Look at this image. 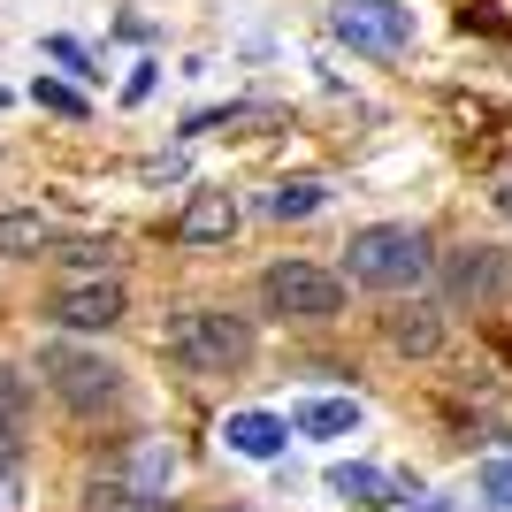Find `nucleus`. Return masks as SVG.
<instances>
[{"label": "nucleus", "mask_w": 512, "mask_h": 512, "mask_svg": "<svg viewBox=\"0 0 512 512\" xmlns=\"http://www.w3.org/2000/svg\"><path fill=\"white\" fill-rule=\"evenodd\" d=\"M321 207H329V184H268L260 192L268 222H299V214H321Z\"/></svg>", "instance_id": "nucleus-13"}, {"label": "nucleus", "mask_w": 512, "mask_h": 512, "mask_svg": "<svg viewBox=\"0 0 512 512\" xmlns=\"http://www.w3.org/2000/svg\"><path fill=\"white\" fill-rule=\"evenodd\" d=\"M46 253V222L39 214H0V260H31Z\"/></svg>", "instance_id": "nucleus-15"}, {"label": "nucleus", "mask_w": 512, "mask_h": 512, "mask_svg": "<svg viewBox=\"0 0 512 512\" xmlns=\"http://www.w3.org/2000/svg\"><path fill=\"white\" fill-rule=\"evenodd\" d=\"M398 512H459V505H451V497H436V490H428V497H406V505H398Z\"/></svg>", "instance_id": "nucleus-24"}, {"label": "nucleus", "mask_w": 512, "mask_h": 512, "mask_svg": "<svg viewBox=\"0 0 512 512\" xmlns=\"http://www.w3.org/2000/svg\"><path fill=\"white\" fill-rule=\"evenodd\" d=\"M153 77H161V69H153V62H138V69L123 77V100H146V92H153Z\"/></svg>", "instance_id": "nucleus-23"}, {"label": "nucleus", "mask_w": 512, "mask_h": 512, "mask_svg": "<svg viewBox=\"0 0 512 512\" xmlns=\"http://www.w3.org/2000/svg\"><path fill=\"white\" fill-rule=\"evenodd\" d=\"M260 291H268V306L291 321H321L344 306V276L337 268H321V260H276L268 276H260Z\"/></svg>", "instance_id": "nucleus-5"}, {"label": "nucleus", "mask_w": 512, "mask_h": 512, "mask_svg": "<svg viewBox=\"0 0 512 512\" xmlns=\"http://www.w3.org/2000/svg\"><path fill=\"white\" fill-rule=\"evenodd\" d=\"M390 337L406 344V352H436V344H444V329H436L428 314H390Z\"/></svg>", "instance_id": "nucleus-19"}, {"label": "nucleus", "mask_w": 512, "mask_h": 512, "mask_svg": "<svg viewBox=\"0 0 512 512\" xmlns=\"http://www.w3.org/2000/svg\"><path fill=\"white\" fill-rule=\"evenodd\" d=\"M321 490L337 497V505H360V512H398V505L413 497L398 474L367 467V459H344V467H329V474H321Z\"/></svg>", "instance_id": "nucleus-9"}, {"label": "nucleus", "mask_w": 512, "mask_h": 512, "mask_svg": "<svg viewBox=\"0 0 512 512\" xmlns=\"http://www.w3.org/2000/svg\"><path fill=\"white\" fill-rule=\"evenodd\" d=\"M344 276L367 283V291H413V283L428 276V245L421 230H360L352 245H344Z\"/></svg>", "instance_id": "nucleus-4"}, {"label": "nucleus", "mask_w": 512, "mask_h": 512, "mask_svg": "<svg viewBox=\"0 0 512 512\" xmlns=\"http://www.w3.org/2000/svg\"><path fill=\"white\" fill-rule=\"evenodd\" d=\"M497 214H505V222H512V184H497Z\"/></svg>", "instance_id": "nucleus-26"}, {"label": "nucleus", "mask_w": 512, "mask_h": 512, "mask_svg": "<svg viewBox=\"0 0 512 512\" xmlns=\"http://www.w3.org/2000/svg\"><path fill=\"white\" fill-rule=\"evenodd\" d=\"M222 444H230L237 459L283 467V451H291V413H276V406H237L230 421H222Z\"/></svg>", "instance_id": "nucleus-7"}, {"label": "nucleus", "mask_w": 512, "mask_h": 512, "mask_svg": "<svg viewBox=\"0 0 512 512\" xmlns=\"http://www.w3.org/2000/svg\"><path fill=\"white\" fill-rule=\"evenodd\" d=\"M31 360H39L46 390H54L69 413H107L123 398V367L107 360V352H92V344H39Z\"/></svg>", "instance_id": "nucleus-1"}, {"label": "nucleus", "mask_w": 512, "mask_h": 512, "mask_svg": "<svg viewBox=\"0 0 512 512\" xmlns=\"http://www.w3.org/2000/svg\"><path fill=\"white\" fill-rule=\"evenodd\" d=\"M360 428H367V406L352 390H306V398H291V436H306V444H344Z\"/></svg>", "instance_id": "nucleus-6"}, {"label": "nucleus", "mask_w": 512, "mask_h": 512, "mask_svg": "<svg viewBox=\"0 0 512 512\" xmlns=\"http://www.w3.org/2000/svg\"><path fill=\"white\" fill-rule=\"evenodd\" d=\"M23 505H31V490H23V482H16V467L0 459V512H23Z\"/></svg>", "instance_id": "nucleus-21"}, {"label": "nucleus", "mask_w": 512, "mask_h": 512, "mask_svg": "<svg viewBox=\"0 0 512 512\" xmlns=\"http://www.w3.org/2000/svg\"><path fill=\"white\" fill-rule=\"evenodd\" d=\"M85 512H176V505L161 490L123 482V474H100V482H85Z\"/></svg>", "instance_id": "nucleus-12"}, {"label": "nucleus", "mask_w": 512, "mask_h": 512, "mask_svg": "<svg viewBox=\"0 0 512 512\" xmlns=\"http://www.w3.org/2000/svg\"><path fill=\"white\" fill-rule=\"evenodd\" d=\"M329 31H337L344 54H367V62H398L421 31L406 0H329Z\"/></svg>", "instance_id": "nucleus-2"}, {"label": "nucleus", "mask_w": 512, "mask_h": 512, "mask_svg": "<svg viewBox=\"0 0 512 512\" xmlns=\"http://www.w3.org/2000/svg\"><path fill=\"white\" fill-rule=\"evenodd\" d=\"M474 497H482L490 512H512V451H497V459L474 467Z\"/></svg>", "instance_id": "nucleus-16"}, {"label": "nucleus", "mask_w": 512, "mask_h": 512, "mask_svg": "<svg viewBox=\"0 0 512 512\" xmlns=\"http://www.w3.org/2000/svg\"><path fill=\"white\" fill-rule=\"evenodd\" d=\"M169 352L192 375H237V367L253 360V329L237 314H214V306H192V314L169 321Z\"/></svg>", "instance_id": "nucleus-3"}, {"label": "nucleus", "mask_w": 512, "mask_h": 512, "mask_svg": "<svg viewBox=\"0 0 512 512\" xmlns=\"http://www.w3.org/2000/svg\"><path fill=\"white\" fill-rule=\"evenodd\" d=\"M123 482H138V490H161V497H169V482H176V451H169V444H130Z\"/></svg>", "instance_id": "nucleus-14"}, {"label": "nucleus", "mask_w": 512, "mask_h": 512, "mask_svg": "<svg viewBox=\"0 0 512 512\" xmlns=\"http://www.w3.org/2000/svg\"><path fill=\"white\" fill-rule=\"evenodd\" d=\"M0 421H31V375H23L16 360H0Z\"/></svg>", "instance_id": "nucleus-18"}, {"label": "nucleus", "mask_w": 512, "mask_h": 512, "mask_svg": "<svg viewBox=\"0 0 512 512\" xmlns=\"http://www.w3.org/2000/svg\"><path fill=\"white\" fill-rule=\"evenodd\" d=\"M16 451H23V428H16V421H0V459H16Z\"/></svg>", "instance_id": "nucleus-25"}, {"label": "nucleus", "mask_w": 512, "mask_h": 512, "mask_svg": "<svg viewBox=\"0 0 512 512\" xmlns=\"http://www.w3.org/2000/svg\"><path fill=\"white\" fill-rule=\"evenodd\" d=\"M46 54H54L69 77H100V54H92V46H77V39H46Z\"/></svg>", "instance_id": "nucleus-20"}, {"label": "nucleus", "mask_w": 512, "mask_h": 512, "mask_svg": "<svg viewBox=\"0 0 512 512\" xmlns=\"http://www.w3.org/2000/svg\"><path fill=\"white\" fill-rule=\"evenodd\" d=\"M237 199L230 192H199L192 207H184V222H176V237H184V245H230L237 237Z\"/></svg>", "instance_id": "nucleus-11"}, {"label": "nucleus", "mask_w": 512, "mask_h": 512, "mask_svg": "<svg viewBox=\"0 0 512 512\" xmlns=\"http://www.w3.org/2000/svg\"><path fill=\"white\" fill-rule=\"evenodd\" d=\"M31 100H46V107H62V115H85V100L69 85H31Z\"/></svg>", "instance_id": "nucleus-22"}, {"label": "nucleus", "mask_w": 512, "mask_h": 512, "mask_svg": "<svg viewBox=\"0 0 512 512\" xmlns=\"http://www.w3.org/2000/svg\"><path fill=\"white\" fill-rule=\"evenodd\" d=\"M46 314L62 321V329H115V321H123V283L115 276H92V283H62V291H54V299H46Z\"/></svg>", "instance_id": "nucleus-8"}, {"label": "nucleus", "mask_w": 512, "mask_h": 512, "mask_svg": "<svg viewBox=\"0 0 512 512\" xmlns=\"http://www.w3.org/2000/svg\"><path fill=\"white\" fill-rule=\"evenodd\" d=\"M444 283H451V299H467V306H490V299H505V283H512V260H505V253H451Z\"/></svg>", "instance_id": "nucleus-10"}, {"label": "nucleus", "mask_w": 512, "mask_h": 512, "mask_svg": "<svg viewBox=\"0 0 512 512\" xmlns=\"http://www.w3.org/2000/svg\"><path fill=\"white\" fill-rule=\"evenodd\" d=\"M222 512H237V505H222Z\"/></svg>", "instance_id": "nucleus-27"}, {"label": "nucleus", "mask_w": 512, "mask_h": 512, "mask_svg": "<svg viewBox=\"0 0 512 512\" xmlns=\"http://www.w3.org/2000/svg\"><path fill=\"white\" fill-rule=\"evenodd\" d=\"M54 260H62V268H77V276H107V268H115V245H107V237H69V245H54Z\"/></svg>", "instance_id": "nucleus-17"}]
</instances>
